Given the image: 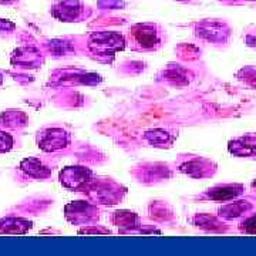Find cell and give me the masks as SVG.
Wrapping results in <instances>:
<instances>
[{
  "label": "cell",
  "instance_id": "cell-7",
  "mask_svg": "<svg viewBox=\"0 0 256 256\" xmlns=\"http://www.w3.org/2000/svg\"><path fill=\"white\" fill-rule=\"evenodd\" d=\"M13 2H16V0H0V3H6V4H10Z\"/></svg>",
  "mask_w": 256,
  "mask_h": 256
},
{
  "label": "cell",
  "instance_id": "cell-6",
  "mask_svg": "<svg viewBox=\"0 0 256 256\" xmlns=\"http://www.w3.org/2000/svg\"><path fill=\"white\" fill-rule=\"evenodd\" d=\"M8 28H14V24H13V23H10V22H8V20L0 18V32H6Z\"/></svg>",
  "mask_w": 256,
  "mask_h": 256
},
{
  "label": "cell",
  "instance_id": "cell-1",
  "mask_svg": "<svg viewBox=\"0 0 256 256\" xmlns=\"http://www.w3.org/2000/svg\"><path fill=\"white\" fill-rule=\"evenodd\" d=\"M229 151L234 156L256 158V136H246L232 140L229 142Z\"/></svg>",
  "mask_w": 256,
  "mask_h": 256
},
{
  "label": "cell",
  "instance_id": "cell-4",
  "mask_svg": "<svg viewBox=\"0 0 256 256\" xmlns=\"http://www.w3.org/2000/svg\"><path fill=\"white\" fill-rule=\"evenodd\" d=\"M22 170H24L28 174L34 175V176H46L47 175L46 172H42L43 166L36 160H24L22 162Z\"/></svg>",
  "mask_w": 256,
  "mask_h": 256
},
{
  "label": "cell",
  "instance_id": "cell-8",
  "mask_svg": "<svg viewBox=\"0 0 256 256\" xmlns=\"http://www.w3.org/2000/svg\"><path fill=\"white\" fill-rule=\"evenodd\" d=\"M254 186H256V181H255V182H254Z\"/></svg>",
  "mask_w": 256,
  "mask_h": 256
},
{
  "label": "cell",
  "instance_id": "cell-2",
  "mask_svg": "<svg viewBox=\"0 0 256 256\" xmlns=\"http://www.w3.org/2000/svg\"><path fill=\"white\" fill-rule=\"evenodd\" d=\"M242 185H224V186H216L212 188L208 192V196L215 201H229L235 196H238L242 192Z\"/></svg>",
  "mask_w": 256,
  "mask_h": 256
},
{
  "label": "cell",
  "instance_id": "cell-3",
  "mask_svg": "<svg viewBox=\"0 0 256 256\" xmlns=\"http://www.w3.org/2000/svg\"><path fill=\"white\" fill-rule=\"evenodd\" d=\"M249 208L250 206L248 204H245V202H232V204L225 205L220 212V215H224L225 218H236L240 214H244V210H249Z\"/></svg>",
  "mask_w": 256,
  "mask_h": 256
},
{
  "label": "cell",
  "instance_id": "cell-5",
  "mask_svg": "<svg viewBox=\"0 0 256 256\" xmlns=\"http://www.w3.org/2000/svg\"><path fill=\"white\" fill-rule=\"evenodd\" d=\"M245 230L249 232V234H256V216H252L250 220H248L245 224Z\"/></svg>",
  "mask_w": 256,
  "mask_h": 256
}]
</instances>
